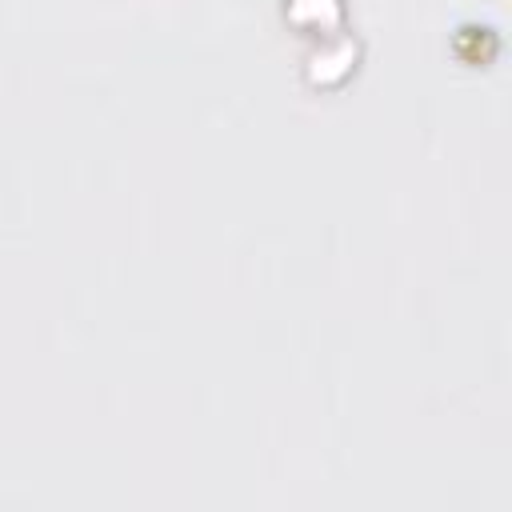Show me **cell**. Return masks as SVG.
Segmentation results:
<instances>
[{"label":"cell","instance_id":"cell-1","mask_svg":"<svg viewBox=\"0 0 512 512\" xmlns=\"http://www.w3.org/2000/svg\"><path fill=\"white\" fill-rule=\"evenodd\" d=\"M284 16L316 36H332L344 24V4L340 0H284Z\"/></svg>","mask_w":512,"mask_h":512}]
</instances>
